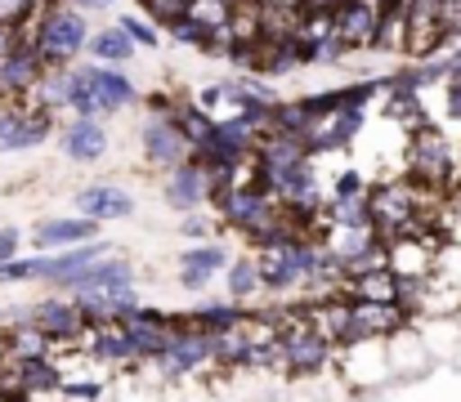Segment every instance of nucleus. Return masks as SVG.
Segmentation results:
<instances>
[{
    "label": "nucleus",
    "instance_id": "nucleus-31",
    "mask_svg": "<svg viewBox=\"0 0 461 402\" xmlns=\"http://www.w3.org/2000/svg\"><path fill=\"white\" fill-rule=\"evenodd\" d=\"M345 4H349V0H301L296 9H301V13H322V18H336Z\"/></svg>",
    "mask_w": 461,
    "mask_h": 402
},
{
    "label": "nucleus",
    "instance_id": "nucleus-21",
    "mask_svg": "<svg viewBox=\"0 0 461 402\" xmlns=\"http://www.w3.org/2000/svg\"><path fill=\"white\" fill-rule=\"evenodd\" d=\"M242 308H233V304H206V308H197L193 313V331H202V335H224V331H233V326H242Z\"/></svg>",
    "mask_w": 461,
    "mask_h": 402
},
{
    "label": "nucleus",
    "instance_id": "nucleus-25",
    "mask_svg": "<svg viewBox=\"0 0 461 402\" xmlns=\"http://www.w3.org/2000/svg\"><path fill=\"white\" fill-rule=\"evenodd\" d=\"M36 13H41L36 0H0V27L14 31V36H23V22L36 18Z\"/></svg>",
    "mask_w": 461,
    "mask_h": 402
},
{
    "label": "nucleus",
    "instance_id": "nucleus-36",
    "mask_svg": "<svg viewBox=\"0 0 461 402\" xmlns=\"http://www.w3.org/2000/svg\"><path fill=\"white\" fill-rule=\"evenodd\" d=\"M68 394H72V398H95L99 385H68Z\"/></svg>",
    "mask_w": 461,
    "mask_h": 402
},
{
    "label": "nucleus",
    "instance_id": "nucleus-34",
    "mask_svg": "<svg viewBox=\"0 0 461 402\" xmlns=\"http://www.w3.org/2000/svg\"><path fill=\"white\" fill-rule=\"evenodd\" d=\"M448 117H461V85H448Z\"/></svg>",
    "mask_w": 461,
    "mask_h": 402
},
{
    "label": "nucleus",
    "instance_id": "nucleus-12",
    "mask_svg": "<svg viewBox=\"0 0 461 402\" xmlns=\"http://www.w3.org/2000/svg\"><path fill=\"white\" fill-rule=\"evenodd\" d=\"M32 326H36L41 335H50L54 344H63V340H77V335L86 331V317H81V308H77V304L50 299V304H36Z\"/></svg>",
    "mask_w": 461,
    "mask_h": 402
},
{
    "label": "nucleus",
    "instance_id": "nucleus-33",
    "mask_svg": "<svg viewBox=\"0 0 461 402\" xmlns=\"http://www.w3.org/2000/svg\"><path fill=\"white\" fill-rule=\"evenodd\" d=\"M358 174H340V183H336V197H358Z\"/></svg>",
    "mask_w": 461,
    "mask_h": 402
},
{
    "label": "nucleus",
    "instance_id": "nucleus-10",
    "mask_svg": "<svg viewBox=\"0 0 461 402\" xmlns=\"http://www.w3.org/2000/svg\"><path fill=\"white\" fill-rule=\"evenodd\" d=\"M77 81L95 94V103L104 112H117V108L135 103V85L122 72H113V67H77Z\"/></svg>",
    "mask_w": 461,
    "mask_h": 402
},
{
    "label": "nucleus",
    "instance_id": "nucleus-9",
    "mask_svg": "<svg viewBox=\"0 0 461 402\" xmlns=\"http://www.w3.org/2000/svg\"><path fill=\"white\" fill-rule=\"evenodd\" d=\"M50 134V112H32V108H5L0 112V152H18V147H36Z\"/></svg>",
    "mask_w": 461,
    "mask_h": 402
},
{
    "label": "nucleus",
    "instance_id": "nucleus-16",
    "mask_svg": "<svg viewBox=\"0 0 461 402\" xmlns=\"http://www.w3.org/2000/svg\"><path fill=\"white\" fill-rule=\"evenodd\" d=\"M108 251L99 246V242H86V246H77V251H68V255H50V260H36V277H50V281H68L72 272H81L86 264H95V260H104Z\"/></svg>",
    "mask_w": 461,
    "mask_h": 402
},
{
    "label": "nucleus",
    "instance_id": "nucleus-15",
    "mask_svg": "<svg viewBox=\"0 0 461 402\" xmlns=\"http://www.w3.org/2000/svg\"><path fill=\"white\" fill-rule=\"evenodd\" d=\"M202 197H206V174H202L193 161L179 165V170H170V179H166V201H170V206L193 210V206H202Z\"/></svg>",
    "mask_w": 461,
    "mask_h": 402
},
{
    "label": "nucleus",
    "instance_id": "nucleus-11",
    "mask_svg": "<svg viewBox=\"0 0 461 402\" xmlns=\"http://www.w3.org/2000/svg\"><path fill=\"white\" fill-rule=\"evenodd\" d=\"M144 152H149V161L161 165V170H179V165H188V156H193V147L184 143V134L175 130V121H149V130H144Z\"/></svg>",
    "mask_w": 461,
    "mask_h": 402
},
{
    "label": "nucleus",
    "instance_id": "nucleus-29",
    "mask_svg": "<svg viewBox=\"0 0 461 402\" xmlns=\"http://www.w3.org/2000/svg\"><path fill=\"white\" fill-rule=\"evenodd\" d=\"M117 31H122V36H126L131 45H157V36H153V31H149V27H144L140 18H131V13H126V18L117 22Z\"/></svg>",
    "mask_w": 461,
    "mask_h": 402
},
{
    "label": "nucleus",
    "instance_id": "nucleus-28",
    "mask_svg": "<svg viewBox=\"0 0 461 402\" xmlns=\"http://www.w3.org/2000/svg\"><path fill=\"white\" fill-rule=\"evenodd\" d=\"M170 36H175L179 45H193V49H206V40H211V36H206L202 27H193L188 18H179V22H170Z\"/></svg>",
    "mask_w": 461,
    "mask_h": 402
},
{
    "label": "nucleus",
    "instance_id": "nucleus-22",
    "mask_svg": "<svg viewBox=\"0 0 461 402\" xmlns=\"http://www.w3.org/2000/svg\"><path fill=\"white\" fill-rule=\"evenodd\" d=\"M229 13H233V0H193V4L184 9V18H188L193 27H202L206 36H215L220 27H229Z\"/></svg>",
    "mask_w": 461,
    "mask_h": 402
},
{
    "label": "nucleus",
    "instance_id": "nucleus-32",
    "mask_svg": "<svg viewBox=\"0 0 461 402\" xmlns=\"http://www.w3.org/2000/svg\"><path fill=\"white\" fill-rule=\"evenodd\" d=\"M14 251H18V233H9V228H5V233H0V264H9V260H14Z\"/></svg>",
    "mask_w": 461,
    "mask_h": 402
},
{
    "label": "nucleus",
    "instance_id": "nucleus-2",
    "mask_svg": "<svg viewBox=\"0 0 461 402\" xmlns=\"http://www.w3.org/2000/svg\"><path fill=\"white\" fill-rule=\"evenodd\" d=\"M430 264H435V237H399L385 242V272L394 281H430Z\"/></svg>",
    "mask_w": 461,
    "mask_h": 402
},
{
    "label": "nucleus",
    "instance_id": "nucleus-4",
    "mask_svg": "<svg viewBox=\"0 0 461 402\" xmlns=\"http://www.w3.org/2000/svg\"><path fill=\"white\" fill-rule=\"evenodd\" d=\"M453 179V152L444 143V134L421 126L417 143H412V183H448Z\"/></svg>",
    "mask_w": 461,
    "mask_h": 402
},
{
    "label": "nucleus",
    "instance_id": "nucleus-24",
    "mask_svg": "<svg viewBox=\"0 0 461 402\" xmlns=\"http://www.w3.org/2000/svg\"><path fill=\"white\" fill-rule=\"evenodd\" d=\"M175 130L184 134V143H188V147H197V143H206V138H211L215 121H211V117H202L197 108H175Z\"/></svg>",
    "mask_w": 461,
    "mask_h": 402
},
{
    "label": "nucleus",
    "instance_id": "nucleus-14",
    "mask_svg": "<svg viewBox=\"0 0 461 402\" xmlns=\"http://www.w3.org/2000/svg\"><path fill=\"white\" fill-rule=\"evenodd\" d=\"M0 344H5V358L0 362H50V349H54V340L41 335L32 322L14 326V335L0 340Z\"/></svg>",
    "mask_w": 461,
    "mask_h": 402
},
{
    "label": "nucleus",
    "instance_id": "nucleus-13",
    "mask_svg": "<svg viewBox=\"0 0 461 402\" xmlns=\"http://www.w3.org/2000/svg\"><path fill=\"white\" fill-rule=\"evenodd\" d=\"M77 206H81V219H90V224L126 219V215L135 210L131 192H122V188H113V183H95V188H86V192L77 197Z\"/></svg>",
    "mask_w": 461,
    "mask_h": 402
},
{
    "label": "nucleus",
    "instance_id": "nucleus-6",
    "mask_svg": "<svg viewBox=\"0 0 461 402\" xmlns=\"http://www.w3.org/2000/svg\"><path fill=\"white\" fill-rule=\"evenodd\" d=\"M157 362H161L166 380H179L188 371H202L211 362V335H202V331H170V344H166V353Z\"/></svg>",
    "mask_w": 461,
    "mask_h": 402
},
{
    "label": "nucleus",
    "instance_id": "nucleus-17",
    "mask_svg": "<svg viewBox=\"0 0 461 402\" xmlns=\"http://www.w3.org/2000/svg\"><path fill=\"white\" fill-rule=\"evenodd\" d=\"M63 147H68L72 161H99L104 147H108V134L99 121H77V126L63 130Z\"/></svg>",
    "mask_w": 461,
    "mask_h": 402
},
{
    "label": "nucleus",
    "instance_id": "nucleus-27",
    "mask_svg": "<svg viewBox=\"0 0 461 402\" xmlns=\"http://www.w3.org/2000/svg\"><path fill=\"white\" fill-rule=\"evenodd\" d=\"M229 290H233L238 299H247V295H256V290H260V277H256V264H247V260H238V264L229 268Z\"/></svg>",
    "mask_w": 461,
    "mask_h": 402
},
{
    "label": "nucleus",
    "instance_id": "nucleus-35",
    "mask_svg": "<svg viewBox=\"0 0 461 402\" xmlns=\"http://www.w3.org/2000/svg\"><path fill=\"white\" fill-rule=\"evenodd\" d=\"M179 281H184L188 290H202V286H206V277H202V272H188V268H184V277H179Z\"/></svg>",
    "mask_w": 461,
    "mask_h": 402
},
{
    "label": "nucleus",
    "instance_id": "nucleus-7",
    "mask_svg": "<svg viewBox=\"0 0 461 402\" xmlns=\"http://www.w3.org/2000/svg\"><path fill=\"white\" fill-rule=\"evenodd\" d=\"M45 76L41 58H36V45L32 40H14L5 54H0V90L5 94H32V85Z\"/></svg>",
    "mask_w": 461,
    "mask_h": 402
},
{
    "label": "nucleus",
    "instance_id": "nucleus-37",
    "mask_svg": "<svg viewBox=\"0 0 461 402\" xmlns=\"http://www.w3.org/2000/svg\"><path fill=\"white\" fill-rule=\"evenodd\" d=\"M77 4H81V9H108L113 0H77Z\"/></svg>",
    "mask_w": 461,
    "mask_h": 402
},
{
    "label": "nucleus",
    "instance_id": "nucleus-26",
    "mask_svg": "<svg viewBox=\"0 0 461 402\" xmlns=\"http://www.w3.org/2000/svg\"><path fill=\"white\" fill-rule=\"evenodd\" d=\"M184 268H188V272L211 277L215 268H224V251H220V246H197V251H188V255H184Z\"/></svg>",
    "mask_w": 461,
    "mask_h": 402
},
{
    "label": "nucleus",
    "instance_id": "nucleus-5",
    "mask_svg": "<svg viewBox=\"0 0 461 402\" xmlns=\"http://www.w3.org/2000/svg\"><path fill=\"white\" fill-rule=\"evenodd\" d=\"M408 322V313L399 304H349V331L345 344H363V340H381L394 335Z\"/></svg>",
    "mask_w": 461,
    "mask_h": 402
},
{
    "label": "nucleus",
    "instance_id": "nucleus-20",
    "mask_svg": "<svg viewBox=\"0 0 461 402\" xmlns=\"http://www.w3.org/2000/svg\"><path fill=\"white\" fill-rule=\"evenodd\" d=\"M86 45H90V54L104 63V67H117V63H126L131 54H135V45L117 31V27H104V31H95V36H86Z\"/></svg>",
    "mask_w": 461,
    "mask_h": 402
},
{
    "label": "nucleus",
    "instance_id": "nucleus-39",
    "mask_svg": "<svg viewBox=\"0 0 461 402\" xmlns=\"http://www.w3.org/2000/svg\"><path fill=\"white\" fill-rule=\"evenodd\" d=\"M457 4H461V0H457Z\"/></svg>",
    "mask_w": 461,
    "mask_h": 402
},
{
    "label": "nucleus",
    "instance_id": "nucleus-23",
    "mask_svg": "<svg viewBox=\"0 0 461 402\" xmlns=\"http://www.w3.org/2000/svg\"><path fill=\"white\" fill-rule=\"evenodd\" d=\"M14 367V385L23 389V394H32V389H54L59 385V371L50 367V362H9Z\"/></svg>",
    "mask_w": 461,
    "mask_h": 402
},
{
    "label": "nucleus",
    "instance_id": "nucleus-30",
    "mask_svg": "<svg viewBox=\"0 0 461 402\" xmlns=\"http://www.w3.org/2000/svg\"><path fill=\"white\" fill-rule=\"evenodd\" d=\"M23 277H36V260H9V264H0V281H23Z\"/></svg>",
    "mask_w": 461,
    "mask_h": 402
},
{
    "label": "nucleus",
    "instance_id": "nucleus-38",
    "mask_svg": "<svg viewBox=\"0 0 461 402\" xmlns=\"http://www.w3.org/2000/svg\"><path fill=\"white\" fill-rule=\"evenodd\" d=\"M363 4H372V9H390L394 0H363Z\"/></svg>",
    "mask_w": 461,
    "mask_h": 402
},
{
    "label": "nucleus",
    "instance_id": "nucleus-18",
    "mask_svg": "<svg viewBox=\"0 0 461 402\" xmlns=\"http://www.w3.org/2000/svg\"><path fill=\"white\" fill-rule=\"evenodd\" d=\"M90 237H95V224H90V219H54V224H41L36 246H41V251H54V246H86Z\"/></svg>",
    "mask_w": 461,
    "mask_h": 402
},
{
    "label": "nucleus",
    "instance_id": "nucleus-3",
    "mask_svg": "<svg viewBox=\"0 0 461 402\" xmlns=\"http://www.w3.org/2000/svg\"><path fill=\"white\" fill-rule=\"evenodd\" d=\"M381 13H385V9H372V4H363V0H349V4L331 18V40H336L340 49H367V45H376Z\"/></svg>",
    "mask_w": 461,
    "mask_h": 402
},
{
    "label": "nucleus",
    "instance_id": "nucleus-1",
    "mask_svg": "<svg viewBox=\"0 0 461 402\" xmlns=\"http://www.w3.org/2000/svg\"><path fill=\"white\" fill-rule=\"evenodd\" d=\"M86 13L81 9H68V4H50V9H41V22H36V36H32V45H36V58H41V67H68V58H77L81 49H86Z\"/></svg>",
    "mask_w": 461,
    "mask_h": 402
},
{
    "label": "nucleus",
    "instance_id": "nucleus-8",
    "mask_svg": "<svg viewBox=\"0 0 461 402\" xmlns=\"http://www.w3.org/2000/svg\"><path fill=\"white\" fill-rule=\"evenodd\" d=\"M131 264L122 260H95L81 272H72L68 281H59L63 290H77V295H117V290H131Z\"/></svg>",
    "mask_w": 461,
    "mask_h": 402
},
{
    "label": "nucleus",
    "instance_id": "nucleus-19",
    "mask_svg": "<svg viewBox=\"0 0 461 402\" xmlns=\"http://www.w3.org/2000/svg\"><path fill=\"white\" fill-rule=\"evenodd\" d=\"M372 246H376V233L372 228H331V242L322 251L345 268V264H354L363 251H372Z\"/></svg>",
    "mask_w": 461,
    "mask_h": 402
}]
</instances>
